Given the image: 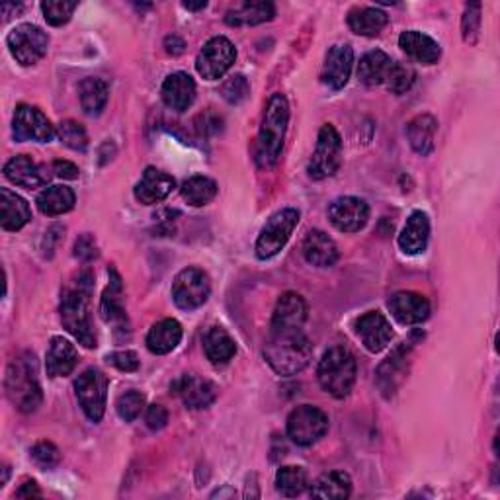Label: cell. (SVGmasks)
Here are the masks:
<instances>
[{
	"instance_id": "obj_1",
	"label": "cell",
	"mask_w": 500,
	"mask_h": 500,
	"mask_svg": "<svg viewBox=\"0 0 500 500\" xmlns=\"http://www.w3.org/2000/svg\"><path fill=\"white\" fill-rule=\"evenodd\" d=\"M94 290V278L90 270H83L73 280L69 288H65L61 297V322L75 339L85 348H97V332L92 327L88 311L90 295Z\"/></svg>"
},
{
	"instance_id": "obj_2",
	"label": "cell",
	"mask_w": 500,
	"mask_h": 500,
	"mask_svg": "<svg viewBox=\"0 0 500 500\" xmlns=\"http://www.w3.org/2000/svg\"><path fill=\"white\" fill-rule=\"evenodd\" d=\"M264 358L278 375L303 372L313 358V344L303 331H270L264 344Z\"/></svg>"
},
{
	"instance_id": "obj_3",
	"label": "cell",
	"mask_w": 500,
	"mask_h": 500,
	"mask_svg": "<svg viewBox=\"0 0 500 500\" xmlns=\"http://www.w3.org/2000/svg\"><path fill=\"white\" fill-rule=\"evenodd\" d=\"M290 121V104L283 94H272L266 104L262 126L259 131V143H256V162L260 167H274L283 148Z\"/></svg>"
},
{
	"instance_id": "obj_4",
	"label": "cell",
	"mask_w": 500,
	"mask_h": 500,
	"mask_svg": "<svg viewBox=\"0 0 500 500\" xmlns=\"http://www.w3.org/2000/svg\"><path fill=\"white\" fill-rule=\"evenodd\" d=\"M6 395L20 413H34L42 404V385L37 380V362L32 352L12 360L6 370Z\"/></svg>"
},
{
	"instance_id": "obj_5",
	"label": "cell",
	"mask_w": 500,
	"mask_h": 500,
	"mask_svg": "<svg viewBox=\"0 0 500 500\" xmlns=\"http://www.w3.org/2000/svg\"><path fill=\"white\" fill-rule=\"evenodd\" d=\"M317 377L321 387L336 399L350 395L356 383V358L344 346H334L324 352Z\"/></svg>"
},
{
	"instance_id": "obj_6",
	"label": "cell",
	"mask_w": 500,
	"mask_h": 500,
	"mask_svg": "<svg viewBox=\"0 0 500 500\" xmlns=\"http://www.w3.org/2000/svg\"><path fill=\"white\" fill-rule=\"evenodd\" d=\"M300 223V211L293 208H286L266 221L262 231L256 240V256L260 260L274 259V256L288 245V240L293 233V229Z\"/></svg>"
},
{
	"instance_id": "obj_7",
	"label": "cell",
	"mask_w": 500,
	"mask_h": 500,
	"mask_svg": "<svg viewBox=\"0 0 500 500\" xmlns=\"http://www.w3.org/2000/svg\"><path fill=\"white\" fill-rule=\"evenodd\" d=\"M342 162V139L339 131L331 124H324L319 131L315 153L309 162V177L315 180H324L334 177Z\"/></svg>"
},
{
	"instance_id": "obj_8",
	"label": "cell",
	"mask_w": 500,
	"mask_h": 500,
	"mask_svg": "<svg viewBox=\"0 0 500 500\" xmlns=\"http://www.w3.org/2000/svg\"><path fill=\"white\" fill-rule=\"evenodd\" d=\"M8 49L22 66L42 61L49 47V36L34 24H20L6 37Z\"/></svg>"
},
{
	"instance_id": "obj_9",
	"label": "cell",
	"mask_w": 500,
	"mask_h": 500,
	"mask_svg": "<svg viewBox=\"0 0 500 500\" xmlns=\"http://www.w3.org/2000/svg\"><path fill=\"white\" fill-rule=\"evenodd\" d=\"M75 391L80 409L88 416V421L100 423L106 413L107 377L100 370L90 368L78 375V380L75 382Z\"/></svg>"
},
{
	"instance_id": "obj_10",
	"label": "cell",
	"mask_w": 500,
	"mask_h": 500,
	"mask_svg": "<svg viewBox=\"0 0 500 500\" xmlns=\"http://www.w3.org/2000/svg\"><path fill=\"white\" fill-rule=\"evenodd\" d=\"M329 430V416L313 404H301L288 416V436L297 445H313Z\"/></svg>"
},
{
	"instance_id": "obj_11",
	"label": "cell",
	"mask_w": 500,
	"mask_h": 500,
	"mask_svg": "<svg viewBox=\"0 0 500 500\" xmlns=\"http://www.w3.org/2000/svg\"><path fill=\"white\" fill-rule=\"evenodd\" d=\"M211 293L209 276L199 268H184L172 283V300L184 311H194L208 301Z\"/></svg>"
},
{
	"instance_id": "obj_12",
	"label": "cell",
	"mask_w": 500,
	"mask_h": 500,
	"mask_svg": "<svg viewBox=\"0 0 500 500\" xmlns=\"http://www.w3.org/2000/svg\"><path fill=\"white\" fill-rule=\"evenodd\" d=\"M237 59V49L223 36H215L201 47L196 59V71L206 80H219L231 69Z\"/></svg>"
},
{
	"instance_id": "obj_13",
	"label": "cell",
	"mask_w": 500,
	"mask_h": 500,
	"mask_svg": "<svg viewBox=\"0 0 500 500\" xmlns=\"http://www.w3.org/2000/svg\"><path fill=\"white\" fill-rule=\"evenodd\" d=\"M12 131H15L16 141H37L49 143L57 135V129L51 126L47 116L39 107L20 104L16 107L15 121H12Z\"/></svg>"
},
{
	"instance_id": "obj_14",
	"label": "cell",
	"mask_w": 500,
	"mask_h": 500,
	"mask_svg": "<svg viewBox=\"0 0 500 500\" xmlns=\"http://www.w3.org/2000/svg\"><path fill=\"white\" fill-rule=\"evenodd\" d=\"M329 219L339 231L356 233L366 227L370 219V206L354 196L336 198L329 206Z\"/></svg>"
},
{
	"instance_id": "obj_15",
	"label": "cell",
	"mask_w": 500,
	"mask_h": 500,
	"mask_svg": "<svg viewBox=\"0 0 500 500\" xmlns=\"http://www.w3.org/2000/svg\"><path fill=\"white\" fill-rule=\"evenodd\" d=\"M413 342H403L399 348L391 352L385 362L377 368V387L382 389L385 397H393L399 385L403 383L404 375L409 372V354Z\"/></svg>"
},
{
	"instance_id": "obj_16",
	"label": "cell",
	"mask_w": 500,
	"mask_h": 500,
	"mask_svg": "<svg viewBox=\"0 0 500 500\" xmlns=\"http://www.w3.org/2000/svg\"><path fill=\"white\" fill-rule=\"evenodd\" d=\"M5 177L15 186L32 190V188L46 186L51 179V174L47 167L39 165L32 157L18 155L15 158H10L5 165Z\"/></svg>"
},
{
	"instance_id": "obj_17",
	"label": "cell",
	"mask_w": 500,
	"mask_h": 500,
	"mask_svg": "<svg viewBox=\"0 0 500 500\" xmlns=\"http://www.w3.org/2000/svg\"><path fill=\"white\" fill-rule=\"evenodd\" d=\"M174 393H177L188 409H208L209 404L215 403L218 399V387H215L209 380H204V377H198L192 373L182 375L180 380L174 382L172 385Z\"/></svg>"
},
{
	"instance_id": "obj_18",
	"label": "cell",
	"mask_w": 500,
	"mask_h": 500,
	"mask_svg": "<svg viewBox=\"0 0 500 500\" xmlns=\"http://www.w3.org/2000/svg\"><path fill=\"white\" fill-rule=\"evenodd\" d=\"M356 334L370 352L377 354L393 339V329H391V322L383 313L370 311V313L362 315L356 321Z\"/></svg>"
},
{
	"instance_id": "obj_19",
	"label": "cell",
	"mask_w": 500,
	"mask_h": 500,
	"mask_svg": "<svg viewBox=\"0 0 500 500\" xmlns=\"http://www.w3.org/2000/svg\"><path fill=\"white\" fill-rule=\"evenodd\" d=\"M354 66V51L350 46H332L327 53V59L322 65L321 78L322 83L332 90H341L346 87L350 73Z\"/></svg>"
},
{
	"instance_id": "obj_20",
	"label": "cell",
	"mask_w": 500,
	"mask_h": 500,
	"mask_svg": "<svg viewBox=\"0 0 500 500\" xmlns=\"http://www.w3.org/2000/svg\"><path fill=\"white\" fill-rule=\"evenodd\" d=\"M309 309L303 297L295 291L283 293L274 309L272 329L274 331H303Z\"/></svg>"
},
{
	"instance_id": "obj_21",
	"label": "cell",
	"mask_w": 500,
	"mask_h": 500,
	"mask_svg": "<svg viewBox=\"0 0 500 500\" xmlns=\"http://www.w3.org/2000/svg\"><path fill=\"white\" fill-rule=\"evenodd\" d=\"M174 186H177V182H174L170 174L162 172L155 167H148V168H145L141 180L135 184L133 194L139 204L155 206V204H158V201L167 199L172 194Z\"/></svg>"
},
{
	"instance_id": "obj_22",
	"label": "cell",
	"mask_w": 500,
	"mask_h": 500,
	"mask_svg": "<svg viewBox=\"0 0 500 500\" xmlns=\"http://www.w3.org/2000/svg\"><path fill=\"white\" fill-rule=\"evenodd\" d=\"M162 102L174 112H186L196 100V83L188 73H172L165 78L160 90Z\"/></svg>"
},
{
	"instance_id": "obj_23",
	"label": "cell",
	"mask_w": 500,
	"mask_h": 500,
	"mask_svg": "<svg viewBox=\"0 0 500 500\" xmlns=\"http://www.w3.org/2000/svg\"><path fill=\"white\" fill-rule=\"evenodd\" d=\"M389 311L401 324H418L430 317V303L421 293L397 291L391 295Z\"/></svg>"
},
{
	"instance_id": "obj_24",
	"label": "cell",
	"mask_w": 500,
	"mask_h": 500,
	"mask_svg": "<svg viewBox=\"0 0 500 500\" xmlns=\"http://www.w3.org/2000/svg\"><path fill=\"white\" fill-rule=\"evenodd\" d=\"M301 250L305 260L317 268H329L339 260V249H336L334 240L327 233L319 231V229H313V231L305 235Z\"/></svg>"
},
{
	"instance_id": "obj_25",
	"label": "cell",
	"mask_w": 500,
	"mask_h": 500,
	"mask_svg": "<svg viewBox=\"0 0 500 500\" xmlns=\"http://www.w3.org/2000/svg\"><path fill=\"white\" fill-rule=\"evenodd\" d=\"M78 363L77 348L63 339V336H53L46 354V370L49 377H65L71 375Z\"/></svg>"
},
{
	"instance_id": "obj_26",
	"label": "cell",
	"mask_w": 500,
	"mask_h": 500,
	"mask_svg": "<svg viewBox=\"0 0 500 500\" xmlns=\"http://www.w3.org/2000/svg\"><path fill=\"white\" fill-rule=\"evenodd\" d=\"M32 219L28 201L15 194L8 188L0 190V225L5 231H20Z\"/></svg>"
},
{
	"instance_id": "obj_27",
	"label": "cell",
	"mask_w": 500,
	"mask_h": 500,
	"mask_svg": "<svg viewBox=\"0 0 500 500\" xmlns=\"http://www.w3.org/2000/svg\"><path fill=\"white\" fill-rule=\"evenodd\" d=\"M399 47L407 53L413 61L423 63V65H434L442 56L438 42H434L430 36L416 30L403 32L399 36Z\"/></svg>"
},
{
	"instance_id": "obj_28",
	"label": "cell",
	"mask_w": 500,
	"mask_h": 500,
	"mask_svg": "<svg viewBox=\"0 0 500 500\" xmlns=\"http://www.w3.org/2000/svg\"><path fill=\"white\" fill-rule=\"evenodd\" d=\"M430 239V221L428 215L423 211L411 213V218L404 223L399 235V247L404 254H423L428 247Z\"/></svg>"
},
{
	"instance_id": "obj_29",
	"label": "cell",
	"mask_w": 500,
	"mask_h": 500,
	"mask_svg": "<svg viewBox=\"0 0 500 500\" xmlns=\"http://www.w3.org/2000/svg\"><path fill=\"white\" fill-rule=\"evenodd\" d=\"M110 286L106 288L100 303V313L106 322H110L116 331H128V315L124 307V297H121V278L116 270H110Z\"/></svg>"
},
{
	"instance_id": "obj_30",
	"label": "cell",
	"mask_w": 500,
	"mask_h": 500,
	"mask_svg": "<svg viewBox=\"0 0 500 500\" xmlns=\"http://www.w3.org/2000/svg\"><path fill=\"white\" fill-rule=\"evenodd\" d=\"M182 341V324L177 319H165L153 324L147 334V348L157 356L170 354Z\"/></svg>"
},
{
	"instance_id": "obj_31",
	"label": "cell",
	"mask_w": 500,
	"mask_h": 500,
	"mask_svg": "<svg viewBox=\"0 0 500 500\" xmlns=\"http://www.w3.org/2000/svg\"><path fill=\"white\" fill-rule=\"evenodd\" d=\"M276 16V6L272 3H240L227 10L225 22L233 28L240 26H259L270 22Z\"/></svg>"
},
{
	"instance_id": "obj_32",
	"label": "cell",
	"mask_w": 500,
	"mask_h": 500,
	"mask_svg": "<svg viewBox=\"0 0 500 500\" xmlns=\"http://www.w3.org/2000/svg\"><path fill=\"white\" fill-rule=\"evenodd\" d=\"M436 131H438V121L430 114H421L409 121L407 135H409L411 147L418 155L428 157L432 151H434Z\"/></svg>"
},
{
	"instance_id": "obj_33",
	"label": "cell",
	"mask_w": 500,
	"mask_h": 500,
	"mask_svg": "<svg viewBox=\"0 0 500 500\" xmlns=\"http://www.w3.org/2000/svg\"><path fill=\"white\" fill-rule=\"evenodd\" d=\"M309 495L313 498H327V500H342L352 495V479L344 471H331L321 475L313 485H311Z\"/></svg>"
},
{
	"instance_id": "obj_34",
	"label": "cell",
	"mask_w": 500,
	"mask_h": 500,
	"mask_svg": "<svg viewBox=\"0 0 500 500\" xmlns=\"http://www.w3.org/2000/svg\"><path fill=\"white\" fill-rule=\"evenodd\" d=\"M393 59H391L385 51H370L362 57L360 66H358V78L362 80L366 87H380L385 85V80L389 77L391 66H393Z\"/></svg>"
},
{
	"instance_id": "obj_35",
	"label": "cell",
	"mask_w": 500,
	"mask_h": 500,
	"mask_svg": "<svg viewBox=\"0 0 500 500\" xmlns=\"http://www.w3.org/2000/svg\"><path fill=\"white\" fill-rule=\"evenodd\" d=\"M387 24H389V16L380 8L362 6V8L350 10L348 15L350 30L358 36H366V37L380 36L385 30Z\"/></svg>"
},
{
	"instance_id": "obj_36",
	"label": "cell",
	"mask_w": 500,
	"mask_h": 500,
	"mask_svg": "<svg viewBox=\"0 0 500 500\" xmlns=\"http://www.w3.org/2000/svg\"><path fill=\"white\" fill-rule=\"evenodd\" d=\"M204 350L211 363H215V366H223V363L231 362L237 354V344L225 329L213 327L204 336Z\"/></svg>"
},
{
	"instance_id": "obj_37",
	"label": "cell",
	"mask_w": 500,
	"mask_h": 500,
	"mask_svg": "<svg viewBox=\"0 0 500 500\" xmlns=\"http://www.w3.org/2000/svg\"><path fill=\"white\" fill-rule=\"evenodd\" d=\"M75 192L66 186H49L46 190L37 196V209L42 211L47 218H57L66 211L75 208Z\"/></svg>"
},
{
	"instance_id": "obj_38",
	"label": "cell",
	"mask_w": 500,
	"mask_h": 500,
	"mask_svg": "<svg viewBox=\"0 0 500 500\" xmlns=\"http://www.w3.org/2000/svg\"><path fill=\"white\" fill-rule=\"evenodd\" d=\"M78 98L85 114L98 116L107 104V85L102 78L88 77L78 87Z\"/></svg>"
},
{
	"instance_id": "obj_39",
	"label": "cell",
	"mask_w": 500,
	"mask_h": 500,
	"mask_svg": "<svg viewBox=\"0 0 500 500\" xmlns=\"http://www.w3.org/2000/svg\"><path fill=\"white\" fill-rule=\"evenodd\" d=\"M309 486L307 471L300 465H283L276 475V489L281 496H300Z\"/></svg>"
},
{
	"instance_id": "obj_40",
	"label": "cell",
	"mask_w": 500,
	"mask_h": 500,
	"mask_svg": "<svg viewBox=\"0 0 500 500\" xmlns=\"http://www.w3.org/2000/svg\"><path fill=\"white\" fill-rule=\"evenodd\" d=\"M218 196V184L208 177H192L182 186V198L194 208L208 206Z\"/></svg>"
},
{
	"instance_id": "obj_41",
	"label": "cell",
	"mask_w": 500,
	"mask_h": 500,
	"mask_svg": "<svg viewBox=\"0 0 500 500\" xmlns=\"http://www.w3.org/2000/svg\"><path fill=\"white\" fill-rule=\"evenodd\" d=\"M57 138L63 145L69 148H75V151H85L88 147V133L87 129L78 124V121L73 119H65L57 126Z\"/></svg>"
},
{
	"instance_id": "obj_42",
	"label": "cell",
	"mask_w": 500,
	"mask_h": 500,
	"mask_svg": "<svg viewBox=\"0 0 500 500\" xmlns=\"http://www.w3.org/2000/svg\"><path fill=\"white\" fill-rule=\"evenodd\" d=\"M143 407H145V395L139 393V391H128V393L119 395L116 403V411L121 421L126 423H133L135 418L141 414Z\"/></svg>"
},
{
	"instance_id": "obj_43",
	"label": "cell",
	"mask_w": 500,
	"mask_h": 500,
	"mask_svg": "<svg viewBox=\"0 0 500 500\" xmlns=\"http://www.w3.org/2000/svg\"><path fill=\"white\" fill-rule=\"evenodd\" d=\"M413 83H414V71L411 69V66L395 61L393 66H391L387 80H385L387 90L393 94H404L413 87Z\"/></svg>"
},
{
	"instance_id": "obj_44",
	"label": "cell",
	"mask_w": 500,
	"mask_h": 500,
	"mask_svg": "<svg viewBox=\"0 0 500 500\" xmlns=\"http://www.w3.org/2000/svg\"><path fill=\"white\" fill-rule=\"evenodd\" d=\"M77 3H61V0H47L42 3V12L51 26H63L71 20L73 12L77 10Z\"/></svg>"
},
{
	"instance_id": "obj_45",
	"label": "cell",
	"mask_w": 500,
	"mask_h": 500,
	"mask_svg": "<svg viewBox=\"0 0 500 500\" xmlns=\"http://www.w3.org/2000/svg\"><path fill=\"white\" fill-rule=\"evenodd\" d=\"M481 30V5L479 3H471L465 6L464 18H462V34H464V42L473 46L477 42Z\"/></svg>"
},
{
	"instance_id": "obj_46",
	"label": "cell",
	"mask_w": 500,
	"mask_h": 500,
	"mask_svg": "<svg viewBox=\"0 0 500 500\" xmlns=\"http://www.w3.org/2000/svg\"><path fill=\"white\" fill-rule=\"evenodd\" d=\"M250 94V85L249 80L242 75H235L231 78H227L223 87H221V97L229 102V104H240L249 98Z\"/></svg>"
},
{
	"instance_id": "obj_47",
	"label": "cell",
	"mask_w": 500,
	"mask_h": 500,
	"mask_svg": "<svg viewBox=\"0 0 500 500\" xmlns=\"http://www.w3.org/2000/svg\"><path fill=\"white\" fill-rule=\"evenodd\" d=\"M32 459L36 462L37 467L42 469H53L57 467L61 462V454L56 448V444L51 442H37L32 448Z\"/></svg>"
},
{
	"instance_id": "obj_48",
	"label": "cell",
	"mask_w": 500,
	"mask_h": 500,
	"mask_svg": "<svg viewBox=\"0 0 500 500\" xmlns=\"http://www.w3.org/2000/svg\"><path fill=\"white\" fill-rule=\"evenodd\" d=\"M107 363H112L114 368H117L119 372H138L139 370V356L133 352V350H119V352H112L107 354Z\"/></svg>"
},
{
	"instance_id": "obj_49",
	"label": "cell",
	"mask_w": 500,
	"mask_h": 500,
	"mask_svg": "<svg viewBox=\"0 0 500 500\" xmlns=\"http://www.w3.org/2000/svg\"><path fill=\"white\" fill-rule=\"evenodd\" d=\"M75 256L78 260L83 262H90L98 256V247H97V240H94L92 235H83L78 237L77 242H75Z\"/></svg>"
},
{
	"instance_id": "obj_50",
	"label": "cell",
	"mask_w": 500,
	"mask_h": 500,
	"mask_svg": "<svg viewBox=\"0 0 500 500\" xmlns=\"http://www.w3.org/2000/svg\"><path fill=\"white\" fill-rule=\"evenodd\" d=\"M145 423L151 430H162L168 423V411L162 407V404H151V407L147 409Z\"/></svg>"
},
{
	"instance_id": "obj_51",
	"label": "cell",
	"mask_w": 500,
	"mask_h": 500,
	"mask_svg": "<svg viewBox=\"0 0 500 500\" xmlns=\"http://www.w3.org/2000/svg\"><path fill=\"white\" fill-rule=\"evenodd\" d=\"M53 172H56V177L65 179V180H77L78 179V167L73 165L69 160H56L53 162Z\"/></svg>"
},
{
	"instance_id": "obj_52",
	"label": "cell",
	"mask_w": 500,
	"mask_h": 500,
	"mask_svg": "<svg viewBox=\"0 0 500 500\" xmlns=\"http://www.w3.org/2000/svg\"><path fill=\"white\" fill-rule=\"evenodd\" d=\"M196 121H201V126H198V129L204 135H215L221 129V119L213 114L199 116Z\"/></svg>"
},
{
	"instance_id": "obj_53",
	"label": "cell",
	"mask_w": 500,
	"mask_h": 500,
	"mask_svg": "<svg viewBox=\"0 0 500 500\" xmlns=\"http://www.w3.org/2000/svg\"><path fill=\"white\" fill-rule=\"evenodd\" d=\"M184 47H186L184 39H180L179 36H168L165 39V49H167V53H170V56H180Z\"/></svg>"
},
{
	"instance_id": "obj_54",
	"label": "cell",
	"mask_w": 500,
	"mask_h": 500,
	"mask_svg": "<svg viewBox=\"0 0 500 500\" xmlns=\"http://www.w3.org/2000/svg\"><path fill=\"white\" fill-rule=\"evenodd\" d=\"M16 496H20V498H32V496H42V491H39V486L36 485V481H26V483H24V485L20 486V489H18Z\"/></svg>"
},
{
	"instance_id": "obj_55",
	"label": "cell",
	"mask_w": 500,
	"mask_h": 500,
	"mask_svg": "<svg viewBox=\"0 0 500 500\" xmlns=\"http://www.w3.org/2000/svg\"><path fill=\"white\" fill-rule=\"evenodd\" d=\"M186 10H204L208 6L206 0H201V3H184L182 5Z\"/></svg>"
}]
</instances>
